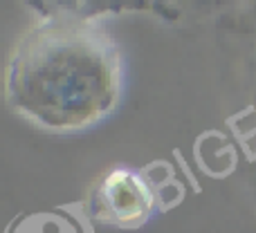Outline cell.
Instances as JSON below:
<instances>
[{
    "mask_svg": "<svg viewBox=\"0 0 256 233\" xmlns=\"http://www.w3.org/2000/svg\"><path fill=\"white\" fill-rule=\"evenodd\" d=\"M12 233H84L66 213H36L16 222Z\"/></svg>",
    "mask_w": 256,
    "mask_h": 233,
    "instance_id": "7a4b0ae2",
    "label": "cell"
},
{
    "mask_svg": "<svg viewBox=\"0 0 256 233\" xmlns=\"http://www.w3.org/2000/svg\"><path fill=\"white\" fill-rule=\"evenodd\" d=\"M104 202H106V209L112 218L122 222H135L148 209V195L132 175L115 173L106 182Z\"/></svg>",
    "mask_w": 256,
    "mask_h": 233,
    "instance_id": "6da1fadb",
    "label": "cell"
}]
</instances>
